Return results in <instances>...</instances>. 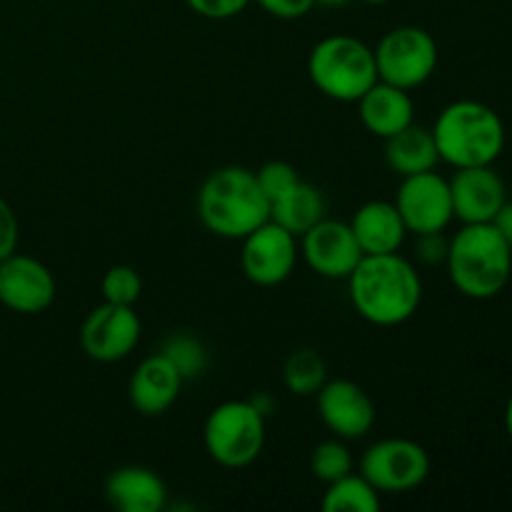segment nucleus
I'll return each mask as SVG.
<instances>
[{"label": "nucleus", "mask_w": 512, "mask_h": 512, "mask_svg": "<svg viewBox=\"0 0 512 512\" xmlns=\"http://www.w3.org/2000/svg\"><path fill=\"white\" fill-rule=\"evenodd\" d=\"M355 313L378 328L403 325L423 303V280L415 265L400 253L363 255L348 275Z\"/></svg>", "instance_id": "f257e3e1"}, {"label": "nucleus", "mask_w": 512, "mask_h": 512, "mask_svg": "<svg viewBox=\"0 0 512 512\" xmlns=\"http://www.w3.org/2000/svg\"><path fill=\"white\" fill-rule=\"evenodd\" d=\"M195 208L203 228L225 240H243L270 220V203L260 190L255 170L240 165L210 173L200 185Z\"/></svg>", "instance_id": "f03ea898"}, {"label": "nucleus", "mask_w": 512, "mask_h": 512, "mask_svg": "<svg viewBox=\"0 0 512 512\" xmlns=\"http://www.w3.org/2000/svg\"><path fill=\"white\" fill-rule=\"evenodd\" d=\"M430 130L440 160L455 170L495 165L508 140L498 110L470 98L445 105Z\"/></svg>", "instance_id": "7ed1b4c3"}, {"label": "nucleus", "mask_w": 512, "mask_h": 512, "mask_svg": "<svg viewBox=\"0 0 512 512\" xmlns=\"http://www.w3.org/2000/svg\"><path fill=\"white\" fill-rule=\"evenodd\" d=\"M450 283L470 300H493L512 278V248L493 223L463 225L445 258Z\"/></svg>", "instance_id": "20e7f679"}, {"label": "nucleus", "mask_w": 512, "mask_h": 512, "mask_svg": "<svg viewBox=\"0 0 512 512\" xmlns=\"http://www.w3.org/2000/svg\"><path fill=\"white\" fill-rule=\"evenodd\" d=\"M308 78L325 98L335 103H358L360 95L378 83L373 48L355 35H328L310 50Z\"/></svg>", "instance_id": "39448f33"}, {"label": "nucleus", "mask_w": 512, "mask_h": 512, "mask_svg": "<svg viewBox=\"0 0 512 512\" xmlns=\"http://www.w3.org/2000/svg\"><path fill=\"white\" fill-rule=\"evenodd\" d=\"M203 445L223 468H248L265 448V415L250 400L220 403L205 418Z\"/></svg>", "instance_id": "423d86ee"}, {"label": "nucleus", "mask_w": 512, "mask_h": 512, "mask_svg": "<svg viewBox=\"0 0 512 512\" xmlns=\"http://www.w3.org/2000/svg\"><path fill=\"white\" fill-rule=\"evenodd\" d=\"M378 80L410 90L428 83L438 70V43L420 25H398L373 48Z\"/></svg>", "instance_id": "0eeeda50"}, {"label": "nucleus", "mask_w": 512, "mask_h": 512, "mask_svg": "<svg viewBox=\"0 0 512 512\" xmlns=\"http://www.w3.org/2000/svg\"><path fill=\"white\" fill-rule=\"evenodd\" d=\"M360 475H365L380 495H403L428 480L430 455L410 438H385L365 450Z\"/></svg>", "instance_id": "6e6552de"}, {"label": "nucleus", "mask_w": 512, "mask_h": 512, "mask_svg": "<svg viewBox=\"0 0 512 512\" xmlns=\"http://www.w3.org/2000/svg\"><path fill=\"white\" fill-rule=\"evenodd\" d=\"M240 243H243L240 245V268L253 285H260V288L283 285L298 268V238L273 220H265Z\"/></svg>", "instance_id": "1a4fd4ad"}, {"label": "nucleus", "mask_w": 512, "mask_h": 512, "mask_svg": "<svg viewBox=\"0 0 512 512\" xmlns=\"http://www.w3.org/2000/svg\"><path fill=\"white\" fill-rule=\"evenodd\" d=\"M393 203L408 233L413 235L443 233L455 220L450 183L445 175L435 170L400 178Z\"/></svg>", "instance_id": "9d476101"}, {"label": "nucleus", "mask_w": 512, "mask_h": 512, "mask_svg": "<svg viewBox=\"0 0 512 512\" xmlns=\"http://www.w3.org/2000/svg\"><path fill=\"white\" fill-rule=\"evenodd\" d=\"M143 323L130 305L103 303L90 310L80 328V348L95 363L125 360L140 343Z\"/></svg>", "instance_id": "9b49d317"}, {"label": "nucleus", "mask_w": 512, "mask_h": 512, "mask_svg": "<svg viewBox=\"0 0 512 512\" xmlns=\"http://www.w3.org/2000/svg\"><path fill=\"white\" fill-rule=\"evenodd\" d=\"M298 248L305 265L328 280H348L355 265L363 260V250L350 230V223L343 220L323 218L300 235Z\"/></svg>", "instance_id": "f8f14e48"}, {"label": "nucleus", "mask_w": 512, "mask_h": 512, "mask_svg": "<svg viewBox=\"0 0 512 512\" xmlns=\"http://www.w3.org/2000/svg\"><path fill=\"white\" fill-rule=\"evenodd\" d=\"M55 275L38 258L15 250L0 260V305L18 315H40L55 303Z\"/></svg>", "instance_id": "ddd939ff"}, {"label": "nucleus", "mask_w": 512, "mask_h": 512, "mask_svg": "<svg viewBox=\"0 0 512 512\" xmlns=\"http://www.w3.org/2000/svg\"><path fill=\"white\" fill-rule=\"evenodd\" d=\"M325 428L340 440H360L375 428V403L358 383L348 378L325 380L313 395Z\"/></svg>", "instance_id": "4468645a"}, {"label": "nucleus", "mask_w": 512, "mask_h": 512, "mask_svg": "<svg viewBox=\"0 0 512 512\" xmlns=\"http://www.w3.org/2000/svg\"><path fill=\"white\" fill-rule=\"evenodd\" d=\"M450 183V198H453V215L463 225L493 223L498 210L508 200V188L493 165H478V168H458Z\"/></svg>", "instance_id": "2eb2a0df"}, {"label": "nucleus", "mask_w": 512, "mask_h": 512, "mask_svg": "<svg viewBox=\"0 0 512 512\" xmlns=\"http://www.w3.org/2000/svg\"><path fill=\"white\" fill-rule=\"evenodd\" d=\"M183 383L185 380L178 368L165 355L153 353L140 360L135 373L130 375L128 400L135 413L145 415V418H158L173 408Z\"/></svg>", "instance_id": "dca6fc26"}, {"label": "nucleus", "mask_w": 512, "mask_h": 512, "mask_svg": "<svg viewBox=\"0 0 512 512\" xmlns=\"http://www.w3.org/2000/svg\"><path fill=\"white\" fill-rule=\"evenodd\" d=\"M360 123L375 138L388 140L415 123V103L410 90L378 80L358 100Z\"/></svg>", "instance_id": "f3484780"}, {"label": "nucleus", "mask_w": 512, "mask_h": 512, "mask_svg": "<svg viewBox=\"0 0 512 512\" xmlns=\"http://www.w3.org/2000/svg\"><path fill=\"white\" fill-rule=\"evenodd\" d=\"M105 498L120 512H160L168 508V485L155 470L125 465L108 475Z\"/></svg>", "instance_id": "a211bd4d"}, {"label": "nucleus", "mask_w": 512, "mask_h": 512, "mask_svg": "<svg viewBox=\"0 0 512 512\" xmlns=\"http://www.w3.org/2000/svg\"><path fill=\"white\" fill-rule=\"evenodd\" d=\"M350 230H353L363 255L400 253L405 238H408V228L390 200H368L360 205L350 218Z\"/></svg>", "instance_id": "6ab92c4d"}, {"label": "nucleus", "mask_w": 512, "mask_h": 512, "mask_svg": "<svg viewBox=\"0 0 512 512\" xmlns=\"http://www.w3.org/2000/svg\"><path fill=\"white\" fill-rule=\"evenodd\" d=\"M438 163L440 155L430 128L413 123L385 140V165L400 178L428 173V170L438 168Z\"/></svg>", "instance_id": "aec40b11"}, {"label": "nucleus", "mask_w": 512, "mask_h": 512, "mask_svg": "<svg viewBox=\"0 0 512 512\" xmlns=\"http://www.w3.org/2000/svg\"><path fill=\"white\" fill-rule=\"evenodd\" d=\"M325 210H328L325 195L315 185L300 178L293 188L285 190L270 203V220L293 233L295 238H300L305 230H310L325 218Z\"/></svg>", "instance_id": "412c9836"}, {"label": "nucleus", "mask_w": 512, "mask_h": 512, "mask_svg": "<svg viewBox=\"0 0 512 512\" xmlns=\"http://www.w3.org/2000/svg\"><path fill=\"white\" fill-rule=\"evenodd\" d=\"M383 495L360 473H348L345 478L325 485V512H378L383 508Z\"/></svg>", "instance_id": "4be33fe9"}, {"label": "nucleus", "mask_w": 512, "mask_h": 512, "mask_svg": "<svg viewBox=\"0 0 512 512\" xmlns=\"http://www.w3.org/2000/svg\"><path fill=\"white\" fill-rule=\"evenodd\" d=\"M328 380V365L313 348H298L285 358L283 385L295 398H313Z\"/></svg>", "instance_id": "5701e85b"}, {"label": "nucleus", "mask_w": 512, "mask_h": 512, "mask_svg": "<svg viewBox=\"0 0 512 512\" xmlns=\"http://www.w3.org/2000/svg\"><path fill=\"white\" fill-rule=\"evenodd\" d=\"M160 355L170 360L183 375V380L200 378L208 368V350H205L203 340L195 338L190 333H173L163 340L158 350Z\"/></svg>", "instance_id": "b1692460"}, {"label": "nucleus", "mask_w": 512, "mask_h": 512, "mask_svg": "<svg viewBox=\"0 0 512 512\" xmlns=\"http://www.w3.org/2000/svg\"><path fill=\"white\" fill-rule=\"evenodd\" d=\"M353 468V453L345 445V440L335 438V435L330 440H323V443L315 445L313 453H310V473L315 475V480H320L325 485L345 478L348 473H353Z\"/></svg>", "instance_id": "393cba45"}, {"label": "nucleus", "mask_w": 512, "mask_h": 512, "mask_svg": "<svg viewBox=\"0 0 512 512\" xmlns=\"http://www.w3.org/2000/svg\"><path fill=\"white\" fill-rule=\"evenodd\" d=\"M100 293H103V303L135 308L143 295V280H140L138 270L130 265H113L110 270H105L103 280H100Z\"/></svg>", "instance_id": "a878e982"}, {"label": "nucleus", "mask_w": 512, "mask_h": 512, "mask_svg": "<svg viewBox=\"0 0 512 512\" xmlns=\"http://www.w3.org/2000/svg\"><path fill=\"white\" fill-rule=\"evenodd\" d=\"M255 178H258V185L265 193V198H268V203H273L278 195H283L285 190H290L298 183L300 173L295 170V165L285 163V160H270L263 168L255 170Z\"/></svg>", "instance_id": "bb28decb"}, {"label": "nucleus", "mask_w": 512, "mask_h": 512, "mask_svg": "<svg viewBox=\"0 0 512 512\" xmlns=\"http://www.w3.org/2000/svg\"><path fill=\"white\" fill-rule=\"evenodd\" d=\"M253 0H185L190 10L208 20H230L243 13Z\"/></svg>", "instance_id": "cd10ccee"}, {"label": "nucleus", "mask_w": 512, "mask_h": 512, "mask_svg": "<svg viewBox=\"0 0 512 512\" xmlns=\"http://www.w3.org/2000/svg\"><path fill=\"white\" fill-rule=\"evenodd\" d=\"M448 248L450 238H445V230L443 233L415 235V258L423 265H445Z\"/></svg>", "instance_id": "c85d7f7f"}, {"label": "nucleus", "mask_w": 512, "mask_h": 512, "mask_svg": "<svg viewBox=\"0 0 512 512\" xmlns=\"http://www.w3.org/2000/svg\"><path fill=\"white\" fill-rule=\"evenodd\" d=\"M20 240V225L18 215L10 208V203L5 198H0V260H5L8 255H13L18 250Z\"/></svg>", "instance_id": "c756f323"}, {"label": "nucleus", "mask_w": 512, "mask_h": 512, "mask_svg": "<svg viewBox=\"0 0 512 512\" xmlns=\"http://www.w3.org/2000/svg\"><path fill=\"white\" fill-rule=\"evenodd\" d=\"M278 20H300L315 8V0H253Z\"/></svg>", "instance_id": "7c9ffc66"}, {"label": "nucleus", "mask_w": 512, "mask_h": 512, "mask_svg": "<svg viewBox=\"0 0 512 512\" xmlns=\"http://www.w3.org/2000/svg\"><path fill=\"white\" fill-rule=\"evenodd\" d=\"M495 230L505 238V243L512 248V200H505L503 208L498 210V215L493 218Z\"/></svg>", "instance_id": "2f4dec72"}, {"label": "nucleus", "mask_w": 512, "mask_h": 512, "mask_svg": "<svg viewBox=\"0 0 512 512\" xmlns=\"http://www.w3.org/2000/svg\"><path fill=\"white\" fill-rule=\"evenodd\" d=\"M505 433H508V438L512 440V393L508 398V405H505Z\"/></svg>", "instance_id": "473e14b6"}, {"label": "nucleus", "mask_w": 512, "mask_h": 512, "mask_svg": "<svg viewBox=\"0 0 512 512\" xmlns=\"http://www.w3.org/2000/svg\"><path fill=\"white\" fill-rule=\"evenodd\" d=\"M348 3H353V0H315V5H325V8H343Z\"/></svg>", "instance_id": "72a5a7b5"}, {"label": "nucleus", "mask_w": 512, "mask_h": 512, "mask_svg": "<svg viewBox=\"0 0 512 512\" xmlns=\"http://www.w3.org/2000/svg\"><path fill=\"white\" fill-rule=\"evenodd\" d=\"M365 5H388L390 0H363Z\"/></svg>", "instance_id": "f704fd0d"}]
</instances>
